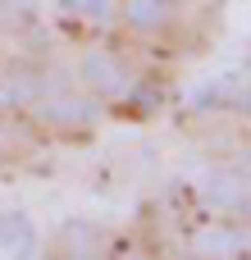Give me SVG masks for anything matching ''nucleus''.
<instances>
[{"label":"nucleus","instance_id":"nucleus-1","mask_svg":"<svg viewBox=\"0 0 251 260\" xmlns=\"http://www.w3.org/2000/svg\"><path fill=\"white\" fill-rule=\"evenodd\" d=\"M242 233H233V224H219V229H201L197 238H192V251L206 260H233L242 256Z\"/></svg>","mask_w":251,"mask_h":260},{"label":"nucleus","instance_id":"nucleus-2","mask_svg":"<svg viewBox=\"0 0 251 260\" xmlns=\"http://www.w3.org/2000/svg\"><path fill=\"white\" fill-rule=\"evenodd\" d=\"M0 251H9L14 260H32L37 233H32L27 215H0Z\"/></svg>","mask_w":251,"mask_h":260},{"label":"nucleus","instance_id":"nucleus-3","mask_svg":"<svg viewBox=\"0 0 251 260\" xmlns=\"http://www.w3.org/2000/svg\"><path fill=\"white\" fill-rule=\"evenodd\" d=\"M82 82H87L91 91L114 96V91H123V69H119L110 55H87V64H82Z\"/></svg>","mask_w":251,"mask_h":260},{"label":"nucleus","instance_id":"nucleus-4","mask_svg":"<svg viewBox=\"0 0 251 260\" xmlns=\"http://www.w3.org/2000/svg\"><path fill=\"white\" fill-rule=\"evenodd\" d=\"M123 18H128L133 32H155L160 18H165V5L160 0H128L123 5Z\"/></svg>","mask_w":251,"mask_h":260},{"label":"nucleus","instance_id":"nucleus-5","mask_svg":"<svg viewBox=\"0 0 251 260\" xmlns=\"http://www.w3.org/2000/svg\"><path fill=\"white\" fill-rule=\"evenodd\" d=\"M41 114H46L50 123H91V114H96V110H91L87 101H73V96H64V101H50Z\"/></svg>","mask_w":251,"mask_h":260},{"label":"nucleus","instance_id":"nucleus-6","mask_svg":"<svg viewBox=\"0 0 251 260\" xmlns=\"http://www.w3.org/2000/svg\"><path fill=\"white\" fill-rule=\"evenodd\" d=\"M210 197L224 206V210H247V187H242V178H229V174H219L215 183H210Z\"/></svg>","mask_w":251,"mask_h":260},{"label":"nucleus","instance_id":"nucleus-7","mask_svg":"<svg viewBox=\"0 0 251 260\" xmlns=\"http://www.w3.org/2000/svg\"><path fill=\"white\" fill-rule=\"evenodd\" d=\"M229 87H233V73L219 78V82H206L201 91H192V110H219V101H229ZM233 105V101H229Z\"/></svg>","mask_w":251,"mask_h":260},{"label":"nucleus","instance_id":"nucleus-8","mask_svg":"<svg viewBox=\"0 0 251 260\" xmlns=\"http://www.w3.org/2000/svg\"><path fill=\"white\" fill-rule=\"evenodd\" d=\"M64 242H69V256H87L91 251V242H96V229H87V224H64Z\"/></svg>","mask_w":251,"mask_h":260},{"label":"nucleus","instance_id":"nucleus-9","mask_svg":"<svg viewBox=\"0 0 251 260\" xmlns=\"http://www.w3.org/2000/svg\"><path fill=\"white\" fill-rule=\"evenodd\" d=\"M133 105H137L142 114H151V110H155V91H151V87H137V91H133Z\"/></svg>","mask_w":251,"mask_h":260},{"label":"nucleus","instance_id":"nucleus-10","mask_svg":"<svg viewBox=\"0 0 251 260\" xmlns=\"http://www.w3.org/2000/svg\"><path fill=\"white\" fill-rule=\"evenodd\" d=\"M78 5H82L87 14H96V18H101V14H110V0H78Z\"/></svg>","mask_w":251,"mask_h":260},{"label":"nucleus","instance_id":"nucleus-11","mask_svg":"<svg viewBox=\"0 0 251 260\" xmlns=\"http://www.w3.org/2000/svg\"><path fill=\"white\" fill-rule=\"evenodd\" d=\"M133 260H151V256H133Z\"/></svg>","mask_w":251,"mask_h":260}]
</instances>
